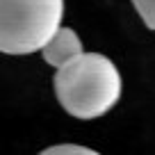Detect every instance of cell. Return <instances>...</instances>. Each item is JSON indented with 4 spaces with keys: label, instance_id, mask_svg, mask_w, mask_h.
I'll return each instance as SVG.
<instances>
[{
    "label": "cell",
    "instance_id": "cell-3",
    "mask_svg": "<svg viewBox=\"0 0 155 155\" xmlns=\"http://www.w3.org/2000/svg\"><path fill=\"white\" fill-rule=\"evenodd\" d=\"M80 55H84L82 50V41L75 34V30L71 28H59V32L50 39V44L41 50V57L48 66L64 68L66 64H71L73 59H78Z\"/></svg>",
    "mask_w": 155,
    "mask_h": 155
},
{
    "label": "cell",
    "instance_id": "cell-2",
    "mask_svg": "<svg viewBox=\"0 0 155 155\" xmlns=\"http://www.w3.org/2000/svg\"><path fill=\"white\" fill-rule=\"evenodd\" d=\"M64 0H0V48L5 55L44 50L59 32Z\"/></svg>",
    "mask_w": 155,
    "mask_h": 155
},
{
    "label": "cell",
    "instance_id": "cell-5",
    "mask_svg": "<svg viewBox=\"0 0 155 155\" xmlns=\"http://www.w3.org/2000/svg\"><path fill=\"white\" fill-rule=\"evenodd\" d=\"M137 14L146 23L148 30H155V0H132Z\"/></svg>",
    "mask_w": 155,
    "mask_h": 155
},
{
    "label": "cell",
    "instance_id": "cell-4",
    "mask_svg": "<svg viewBox=\"0 0 155 155\" xmlns=\"http://www.w3.org/2000/svg\"><path fill=\"white\" fill-rule=\"evenodd\" d=\"M39 155H101L94 148L87 146H78V144H59V146H50V148L41 150Z\"/></svg>",
    "mask_w": 155,
    "mask_h": 155
},
{
    "label": "cell",
    "instance_id": "cell-1",
    "mask_svg": "<svg viewBox=\"0 0 155 155\" xmlns=\"http://www.w3.org/2000/svg\"><path fill=\"white\" fill-rule=\"evenodd\" d=\"M55 96L75 119H98L119 103L123 91L121 73L110 57L84 53L55 73Z\"/></svg>",
    "mask_w": 155,
    "mask_h": 155
}]
</instances>
